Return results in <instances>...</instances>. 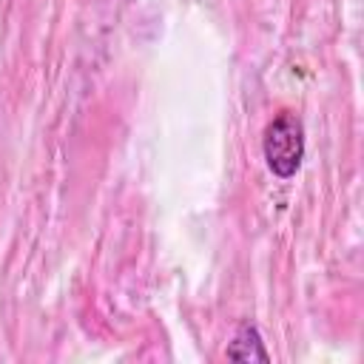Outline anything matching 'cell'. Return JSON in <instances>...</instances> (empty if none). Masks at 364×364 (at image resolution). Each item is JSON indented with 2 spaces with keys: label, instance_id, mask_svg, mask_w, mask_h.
<instances>
[{
  "label": "cell",
  "instance_id": "cell-1",
  "mask_svg": "<svg viewBox=\"0 0 364 364\" xmlns=\"http://www.w3.org/2000/svg\"><path fill=\"white\" fill-rule=\"evenodd\" d=\"M262 154L267 168L279 179L296 176L304 159V125L293 111H279L262 136Z\"/></svg>",
  "mask_w": 364,
  "mask_h": 364
},
{
  "label": "cell",
  "instance_id": "cell-2",
  "mask_svg": "<svg viewBox=\"0 0 364 364\" xmlns=\"http://www.w3.org/2000/svg\"><path fill=\"white\" fill-rule=\"evenodd\" d=\"M225 353L233 361H270V353L264 350L262 336H259L256 324H250V321H242L239 324V330L230 338V344H228Z\"/></svg>",
  "mask_w": 364,
  "mask_h": 364
}]
</instances>
